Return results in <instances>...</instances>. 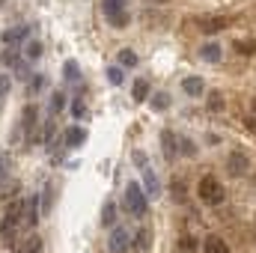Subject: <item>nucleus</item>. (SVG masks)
Returning a JSON list of instances; mask_svg holds the SVG:
<instances>
[{"instance_id":"obj_25","label":"nucleus","mask_w":256,"mask_h":253,"mask_svg":"<svg viewBox=\"0 0 256 253\" xmlns=\"http://www.w3.org/2000/svg\"><path fill=\"white\" fill-rule=\"evenodd\" d=\"M66 102H68V98H66V92H54V96H51V114H54V116L66 108Z\"/></svg>"},{"instance_id":"obj_8","label":"nucleus","mask_w":256,"mask_h":253,"mask_svg":"<svg viewBox=\"0 0 256 253\" xmlns=\"http://www.w3.org/2000/svg\"><path fill=\"white\" fill-rule=\"evenodd\" d=\"M27 36H30V24H18V27H12V30L3 33V45L6 48H18Z\"/></svg>"},{"instance_id":"obj_39","label":"nucleus","mask_w":256,"mask_h":253,"mask_svg":"<svg viewBox=\"0 0 256 253\" xmlns=\"http://www.w3.org/2000/svg\"><path fill=\"white\" fill-rule=\"evenodd\" d=\"M0 6H3V0H0Z\"/></svg>"},{"instance_id":"obj_31","label":"nucleus","mask_w":256,"mask_h":253,"mask_svg":"<svg viewBox=\"0 0 256 253\" xmlns=\"http://www.w3.org/2000/svg\"><path fill=\"white\" fill-rule=\"evenodd\" d=\"M72 114H74L78 120H80V116H86V104H84L80 98H74V102H72Z\"/></svg>"},{"instance_id":"obj_18","label":"nucleus","mask_w":256,"mask_h":253,"mask_svg":"<svg viewBox=\"0 0 256 253\" xmlns=\"http://www.w3.org/2000/svg\"><path fill=\"white\" fill-rule=\"evenodd\" d=\"M232 48H236V54H242V57H254L256 54V39H238Z\"/></svg>"},{"instance_id":"obj_24","label":"nucleus","mask_w":256,"mask_h":253,"mask_svg":"<svg viewBox=\"0 0 256 253\" xmlns=\"http://www.w3.org/2000/svg\"><path fill=\"white\" fill-rule=\"evenodd\" d=\"M196 244H200V242H196L194 236H182V238H179V253H194Z\"/></svg>"},{"instance_id":"obj_23","label":"nucleus","mask_w":256,"mask_h":253,"mask_svg":"<svg viewBox=\"0 0 256 253\" xmlns=\"http://www.w3.org/2000/svg\"><path fill=\"white\" fill-rule=\"evenodd\" d=\"M170 108V96L167 92H155L152 96V110H167Z\"/></svg>"},{"instance_id":"obj_10","label":"nucleus","mask_w":256,"mask_h":253,"mask_svg":"<svg viewBox=\"0 0 256 253\" xmlns=\"http://www.w3.org/2000/svg\"><path fill=\"white\" fill-rule=\"evenodd\" d=\"M63 143L68 146V149H80V146L86 143V128H80V126H72V128H66V134H63Z\"/></svg>"},{"instance_id":"obj_16","label":"nucleus","mask_w":256,"mask_h":253,"mask_svg":"<svg viewBox=\"0 0 256 253\" xmlns=\"http://www.w3.org/2000/svg\"><path fill=\"white\" fill-rule=\"evenodd\" d=\"M200 57H202L206 63H218V60H220V45H214V42H206V45L200 48Z\"/></svg>"},{"instance_id":"obj_2","label":"nucleus","mask_w":256,"mask_h":253,"mask_svg":"<svg viewBox=\"0 0 256 253\" xmlns=\"http://www.w3.org/2000/svg\"><path fill=\"white\" fill-rule=\"evenodd\" d=\"M196 196H200L206 206H220V202H224V185H220L214 176H202L200 185H196Z\"/></svg>"},{"instance_id":"obj_27","label":"nucleus","mask_w":256,"mask_h":253,"mask_svg":"<svg viewBox=\"0 0 256 253\" xmlns=\"http://www.w3.org/2000/svg\"><path fill=\"white\" fill-rule=\"evenodd\" d=\"M161 140H164V152H167V158H173V155H176V143H173V134H170V131H164V134H161Z\"/></svg>"},{"instance_id":"obj_36","label":"nucleus","mask_w":256,"mask_h":253,"mask_svg":"<svg viewBox=\"0 0 256 253\" xmlns=\"http://www.w3.org/2000/svg\"><path fill=\"white\" fill-rule=\"evenodd\" d=\"M250 114H254V116H256V96H254V98H250Z\"/></svg>"},{"instance_id":"obj_20","label":"nucleus","mask_w":256,"mask_h":253,"mask_svg":"<svg viewBox=\"0 0 256 253\" xmlns=\"http://www.w3.org/2000/svg\"><path fill=\"white\" fill-rule=\"evenodd\" d=\"M206 104H208V110H212V114H220V110H224V104H226V102H224V92H208Z\"/></svg>"},{"instance_id":"obj_3","label":"nucleus","mask_w":256,"mask_h":253,"mask_svg":"<svg viewBox=\"0 0 256 253\" xmlns=\"http://www.w3.org/2000/svg\"><path fill=\"white\" fill-rule=\"evenodd\" d=\"M102 9H104V18L116 27V30H122L128 27V9H126V0H102Z\"/></svg>"},{"instance_id":"obj_29","label":"nucleus","mask_w":256,"mask_h":253,"mask_svg":"<svg viewBox=\"0 0 256 253\" xmlns=\"http://www.w3.org/2000/svg\"><path fill=\"white\" fill-rule=\"evenodd\" d=\"M108 80H110L114 86H120V84H122V68H120V66H110V68H108Z\"/></svg>"},{"instance_id":"obj_21","label":"nucleus","mask_w":256,"mask_h":253,"mask_svg":"<svg viewBox=\"0 0 256 253\" xmlns=\"http://www.w3.org/2000/svg\"><path fill=\"white\" fill-rule=\"evenodd\" d=\"M131 244H137L140 250H146V248H152V230H149V226H143V230H137V242H131Z\"/></svg>"},{"instance_id":"obj_26","label":"nucleus","mask_w":256,"mask_h":253,"mask_svg":"<svg viewBox=\"0 0 256 253\" xmlns=\"http://www.w3.org/2000/svg\"><path fill=\"white\" fill-rule=\"evenodd\" d=\"M120 66H128V68H134V66H137V54H134L131 48H122V51H120Z\"/></svg>"},{"instance_id":"obj_13","label":"nucleus","mask_w":256,"mask_h":253,"mask_svg":"<svg viewBox=\"0 0 256 253\" xmlns=\"http://www.w3.org/2000/svg\"><path fill=\"white\" fill-rule=\"evenodd\" d=\"M12 253H45V244H42V238L33 232V236H30V238H27L21 248H15Z\"/></svg>"},{"instance_id":"obj_9","label":"nucleus","mask_w":256,"mask_h":253,"mask_svg":"<svg viewBox=\"0 0 256 253\" xmlns=\"http://www.w3.org/2000/svg\"><path fill=\"white\" fill-rule=\"evenodd\" d=\"M248 167H250V161H248L244 152H232V155L226 158V170H230V176H244Z\"/></svg>"},{"instance_id":"obj_32","label":"nucleus","mask_w":256,"mask_h":253,"mask_svg":"<svg viewBox=\"0 0 256 253\" xmlns=\"http://www.w3.org/2000/svg\"><path fill=\"white\" fill-rule=\"evenodd\" d=\"M39 90H45V78H42V74H39L36 80H30V96H36Z\"/></svg>"},{"instance_id":"obj_17","label":"nucleus","mask_w":256,"mask_h":253,"mask_svg":"<svg viewBox=\"0 0 256 253\" xmlns=\"http://www.w3.org/2000/svg\"><path fill=\"white\" fill-rule=\"evenodd\" d=\"M131 96H134V102H146V98H149V80L137 78L134 86H131Z\"/></svg>"},{"instance_id":"obj_5","label":"nucleus","mask_w":256,"mask_h":253,"mask_svg":"<svg viewBox=\"0 0 256 253\" xmlns=\"http://www.w3.org/2000/svg\"><path fill=\"white\" fill-rule=\"evenodd\" d=\"M108 248H110V253H128V248H131V236H128V230L114 226V232H110V238H108Z\"/></svg>"},{"instance_id":"obj_22","label":"nucleus","mask_w":256,"mask_h":253,"mask_svg":"<svg viewBox=\"0 0 256 253\" xmlns=\"http://www.w3.org/2000/svg\"><path fill=\"white\" fill-rule=\"evenodd\" d=\"M24 57H27V60H39V57H42V42H36V39L27 42V45H24Z\"/></svg>"},{"instance_id":"obj_34","label":"nucleus","mask_w":256,"mask_h":253,"mask_svg":"<svg viewBox=\"0 0 256 253\" xmlns=\"http://www.w3.org/2000/svg\"><path fill=\"white\" fill-rule=\"evenodd\" d=\"M244 128H248V131H250V134H256V116H254V114H250V116H248V120H244Z\"/></svg>"},{"instance_id":"obj_37","label":"nucleus","mask_w":256,"mask_h":253,"mask_svg":"<svg viewBox=\"0 0 256 253\" xmlns=\"http://www.w3.org/2000/svg\"><path fill=\"white\" fill-rule=\"evenodd\" d=\"M152 3H164V0H152Z\"/></svg>"},{"instance_id":"obj_6","label":"nucleus","mask_w":256,"mask_h":253,"mask_svg":"<svg viewBox=\"0 0 256 253\" xmlns=\"http://www.w3.org/2000/svg\"><path fill=\"white\" fill-rule=\"evenodd\" d=\"M196 27H200V33L212 36V33H220V30H226V27H230V21H226L224 15H208V18H200V21H196Z\"/></svg>"},{"instance_id":"obj_7","label":"nucleus","mask_w":256,"mask_h":253,"mask_svg":"<svg viewBox=\"0 0 256 253\" xmlns=\"http://www.w3.org/2000/svg\"><path fill=\"white\" fill-rule=\"evenodd\" d=\"M21 218H24V200H12L3 212V226H21Z\"/></svg>"},{"instance_id":"obj_28","label":"nucleus","mask_w":256,"mask_h":253,"mask_svg":"<svg viewBox=\"0 0 256 253\" xmlns=\"http://www.w3.org/2000/svg\"><path fill=\"white\" fill-rule=\"evenodd\" d=\"M173 200L176 202H185V182L182 179H173Z\"/></svg>"},{"instance_id":"obj_11","label":"nucleus","mask_w":256,"mask_h":253,"mask_svg":"<svg viewBox=\"0 0 256 253\" xmlns=\"http://www.w3.org/2000/svg\"><path fill=\"white\" fill-rule=\"evenodd\" d=\"M143 194H146V196H152V200L161 194V179H158V176H155L149 167L143 170Z\"/></svg>"},{"instance_id":"obj_1","label":"nucleus","mask_w":256,"mask_h":253,"mask_svg":"<svg viewBox=\"0 0 256 253\" xmlns=\"http://www.w3.org/2000/svg\"><path fill=\"white\" fill-rule=\"evenodd\" d=\"M126 208H128V214H134V218H143V214L149 212V196L143 194V188H140L137 182H128V188H126Z\"/></svg>"},{"instance_id":"obj_38","label":"nucleus","mask_w":256,"mask_h":253,"mask_svg":"<svg viewBox=\"0 0 256 253\" xmlns=\"http://www.w3.org/2000/svg\"><path fill=\"white\" fill-rule=\"evenodd\" d=\"M254 236H256V226H254Z\"/></svg>"},{"instance_id":"obj_12","label":"nucleus","mask_w":256,"mask_h":253,"mask_svg":"<svg viewBox=\"0 0 256 253\" xmlns=\"http://www.w3.org/2000/svg\"><path fill=\"white\" fill-rule=\"evenodd\" d=\"M182 92H185V96H191V98H200V96L206 92L202 78H185V80H182Z\"/></svg>"},{"instance_id":"obj_4","label":"nucleus","mask_w":256,"mask_h":253,"mask_svg":"<svg viewBox=\"0 0 256 253\" xmlns=\"http://www.w3.org/2000/svg\"><path fill=\"white\" fill-rule=\"evenodd\" d=\"M39 218H42V208H39V196L33 194V196H27V200H24V218H21V226L36 230Z\"/></svg>"},{"instance_id":"obj_15","label":"nucleus","mask_w":256,"mask_h":253,"mask_svg":"<svg viewBox=\"0 0 256 253\" xmlns=\"http://www.w3.org/2000/svg\"><path fill=\"white\" fill-rule=\"evenodd\" d=\"M36 116H39V108L36 104H27L24 108V120H21V126L30 131V140H33V128H36Z\"/></svg>"},{"instance_id":"obj_33","label":"nucleus","mask_w":256,"mask_h":253,"mask_svg":"<svg viewBox=\"0 0 256 253\" xmlns=\"http://www.w3.org/2000/svg\"><path fill=\"white\" fill-rule=\"evenodd\" d=\"M179 152H185V155H194V143L188 140V137H182V140H179Z\"/></svg>"},{"instance_id":"obj_19","label":"nucleus","mask_w":256,"mask_h":253,"mask_svg":"<svg viewBox=\"0 0 256 253\" xmlns=\"http://www.w3.org/2000/svg\"><path fill=\"white\" fill-rule=\"evenodd\" d=\"M102 224H104V226H114V224H116V202H114V200L104 202V208H102Z\"/></svg>"},{"instance_id":"obj_35","label":"nucleus","mask_w":256,"mask_h":253,"mask_svg":"<svg viewBox=\"0 0 256 253\" xmlns=\"http://www.w3.org/2000/svg\"><path fill=\"white\" fill-rule=\"evenodd\" d=\"M6 92H9V78L0 74V96H6Z\"/></svg>"},{"instance_id":"obj_30","label":"nucleus","mask_w":256,"mask_h":253,"mask_svg":"<svg viewBox=\"0 0 256 253\" xmlns=\"http://www.w3.org/2000/svg\"><path fill=\"white\" fill-rule=\"evenodd\" d=\"M63 74H66V80H78V63L74 60H66Z\"/></svg>"},{"instance_id":"obj_14","label":"nucleus","mask_w":256,"mask_h":253,"mask_svg":"<svg viewBox=\"0 0 256 253\" xmlns=\"http://www.w3.org/2000/svg\"><path fill=\"white\" fill-rule=\"evenodd\" d=\"M202 253H232V250H230V244H226L224 238L208 236V238H206V248H202Z\"/></svg>"}]
</instances>
